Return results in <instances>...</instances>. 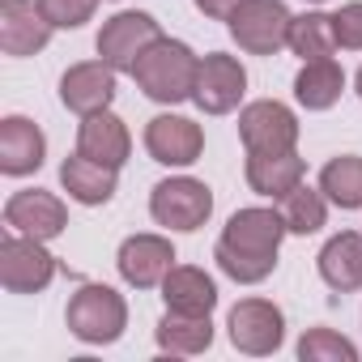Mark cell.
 <instances>
[{"mask_svg":"<svg viewBox=\"0 0 362 362\" xmlns=\"http://www.w3.org/2000/svg\"><path fill=\"white\" fill-rule=\"evenodd\" d=\"M162 298H166V311H188V315H209L214 303H218V286L209 273L201 269H188V264H175L166 277H162Z\"/></svg>","mask_w":362,"mask_h":362,"instance_id":"19","label":"cell"},{"mask_svg":"<svg viewBox=\"0 0 362 362\" xmlns=\"http://www.w3.org/2000/svg\"><path fill=\"white\" fill-rule=\"evenodd\" d=\"M239 5H243V0H197V9L209 13V18H230Z\"/></svg>","mask_w":362,"mask_h":362,"instance_id":"30","label":"cell"},{"mask_svg":"<svg viewBox=\"0 0 362 362\" xmlns=\"http://www.w3.org/2000/svg\"><path fill=\"white\" fill-rule=\"evenodd\" d=\"M60 179H64L69 197L81 201V205H107L111 192H115V166L94 162V158H86V153L69 158V162L60 166Z\"/></svg>","mask_w":362,"mask_h":362,"instance_id":"20","label":"cell"},{"mask_svg":"<svg viewBox=\"0 0 362 362\" xmlns=\"http://www.w3.org/2000/svg\"><path fill=\"white\" fill-rule=\"evenodd\" d=\"M286 235V218L273 209H239L222 239H218V264L235 281H264L277 264V247Z\"/></svg>","mask_w":362,"mask_h":362,"instance_id":"1","label":"cell"},{"mask_svg":"<svg viewBox=\"0 0 362 362\" xmlns=\"http://www.w3.org/2000/svg\"><path fill=\"white\" fill-rule=\"evenodd\" d=\"M239 136H243L247 153L294 149V141H298V119L290 115V107L264 98V103H252V107L239 115Z\"/></svg>","mask_w":362,"mask_h":362,"instance_id":"8","label":"cell"},{"mask_svg":"<svg viewBox=\"0 0 362 362\" xmlns=\"http://www.w3.org/2000/svg\"><path fill=\"white\" fill-rule=\"evenodd\" d=\"M320 192L341 209H362V158H332L320 175Z\"/></svg>","mask_w":362,"mask_h":362,"instance_id":"24","label":"cell"},{"mask_svg":"<svg viewBox=\"0 0 362 362\" xmlns=\"http://www.w3.org/2000/svg\"><path fill=\"white\" fill-rule=\"evenodd\" d=\"M290 26H294V18H290V9L281 0H243V5L230 13V35L252 56H273L277 47H286Z\"/></svg>","mask_w":362,"mask_h":362,"instance_id":"4","label":"cell"},{"mask_svg":"<svg viewBox=\"0 0 362 362\" xmlns=\"http://www.w3.org/2000/svg\"><path fill=\"white\" fill-rule=\"evenodd\" d=\"M214 209V197L197 179H166L149 197V214L170 230H197Z\"/></svg>","mask_w":362,"mask_h":362,"instance_id":"6","label":"cell"},{"mask_svg":"<svg viewBox=\"0 0 362 362\" xmlns=\"http://www.w3.org/2000/svg\"><path fill=\"white\" fill-rule=\"evenodd\" d=\"M153 39H162V35H158V22H153L149 13H119V18H111V22L103 26V35H98V56H103L111 69H128V73H132V64L141 60V52H145Z\"/></svg>","mask_w":362,"mask_h":362,"instance_id":"10","label":"cell"},{"mask_svg":"<svg viewBox=\"0 0 362 362\" xmlns=\"http://www.w3.org/2000/svg\"><path fill=\"white\" fill-rule=\"evenodd\" d=\"M286 337V320L273 303L264 298H243L235 311H230V341L243 349V354H273Z\"/></svg>","mask_w":362,"mask_h":362,"instance_id":"11","label":"cell"},{"mask_svg":"<svg viewBox=\"0 0 362 362\" xmlns=\"http://www.w3.org/2000/svg\"><path fill=\"white\" fill-rule=\"evenodd\" d=\"M345 90V73L332 64V60H307L298 81H294V94L307 111H328Z\"/></svg>","mask_w":362,"mask_h":362,"instance_id":"22","label":"cell"},{"mask_svg":"<svg viewBox=\"0 0 362 362\" xmlns=\"http://www.w3.org/2000/svg\"><path fill=\"white\" fill-rule=\"evenodd\" d=\"M358 94H362V69H358Z\"/></svg>","mask_w":362,"mask_h":362,"instance_id":"31","label":"cell"},{"mask_svg":"<svg viewBox=\"0 0 362 362\" xmlns=\"http://www.w3.org/2000/svg\"><path fill=\"white\" fill-rule=\"evenodd\" d=\"M197 73H201V60L192 56V47L175 43V39H153L141 52V60L132 64L136 86L149 98H158V103H184V98H192Z\"/></svg>","mask_w":362,"mask_h":362,"instance_id":"2","label":"cell"},{"mask_svg":"<svg viewBox=\"0 0 362 362\" xmlns=\"http://www.w3.org/2000/svg\"><path fill=\"white\" fill-rule=\"evenodd\" d=\"M303 179V158L294 149H264V153H247V184L260 197L281 201L286 192L298 188Z\"/></svg>","mask_w":362,"mask_h":362,"instance_id":"16","label":"cell"},{"mask_svg":"<svg viewBox=\"0 0 362 362\" xmlns=\"http://www.w3.org/2000/svg\"><path fill=\"white\" fill-rule=\"evenodd\" d=\"M281 218H286V230L294 235H311L324 226V197L311 192V188H294L281 197Z\"/></svg>","mask_w":362,"mask_h":362,"instance_id":"26","label":"cell"},{"mask_svg":"<svg viewBox=\"0 0 362 362\" xmlns=\"http://www.w3.org/2000/svg\"><path fill=\"white\" fill-rule=\"evenodd\" d=\"M332 30H337V47L358 52V47H362V5H345V9L332 18Z\"/></svg>","mask_w":362,"mask_h":362,"instance_id":"29","label":"cell"},{"mask_svg":"<svg viewBox=\"0 0 362 362\" xmlns=\"http://www.w3.org/2000/svg\"><path fill=\"white\" fill-rule=\"evenodd\" d=\"M39 9H43V18H47L52 26H60V30H73V26L90 22V13H94V0H39Z\"/></svg>","mask_w":362,"mask_h":362,"instance_id":"28","label":"cell"},{"mask_svg":"<svg viewBox=\"0 0 362 362\" xmlns=\"http://www.w3.org/2000/svg\"><path fill=\"white\" fill-rule=\"evenodd\" d=\"M56 277V260L43 252V239H30V235H9L0 243V281L13 294H35L43 290L47 281Z\"/></svg>","mask_w":362,"mask_h":362,"instance_id":"5","label":"cell"},{"mask_svg":"<svg viewBox=\"0 0 362 362\" xmlns=\"http://www.w3.org/2000/svg\"><path fill=\"white\" fill-rule=\"evenodd\" d=\"M290 47H294L303 60H328V56L337 52L332 18H324V13H303V18H294V26H290Z\"/></svg>","mask_w":362,"mask_h":362,"instance_id":"25","label":"cell"},{"mask_svg":"<svg viewBox=\"0 0 362 362\" xmlns=\"http://www.w3.org/2000/svg\"><path fill=\"white\" fill-rule=\"evenodd\" d=\"M5 222L18 230V235H30V239H56L64 226H69V214H64V205L52 197V192H39V188H30V192H18L9 205H5Z\"/></svg>","mask_w":362,"mask_h":362,"instance_id":"13","label":"cell"},{"mask_svg":"<svg viewBox=\"0 0 362 362\" xmlns=\"http://www.w3.org/2000/svg\"><path fill=\"white\" fill-rule=\"evenodd\" d=\"M243 86H247V73L239 69V60L214 52V56L201 60V73H197V90H192V98H197L201 111H209V115H226V111L239 107Z\"/></svg>","mask_w":362,"mask_h":362,"instance_id":"7","label":"cell"},{"mask_svg":"<svg viewBox=\"0 0 362 362\" xmlns=\"http://www.w3.org/2000/svg\"><path fill=\"white\" fill-rule=\"evenodd\" d=\"M52 39V22L35 0H0V47L5 56H35Z\"/></svg>","mask_w":362,"mask_h":362,"instance_id":"12","label":"cell"},{"mask_svg":"<svg viewBox=\"0 0 362 362\" xmlns=\"http://www.w3.org/2000/svg\"><path fill=\"white\" fill-rule=\"evenodd\" d=\"M128 324V307L111 286H81L69 298V328L73 337L90 341V345H107L124 332Z\"/></svg>","mask_w":362,"mask_h":362,"instance_id":"3","label":"cell"},{"mask_svg":"<svg viewBox=\"0 0 362 362\" xmlns=\"http://www.w3.org/2000/svg\"><path fill=\"white\" fill-rule=\"evenodd\" d=\"M214 341V324L209 315H188V311H166V320L158 324V345L170 354H201Z\"/></svg>","mask_w":362,"mask_h":362,"instance_id":"23","label":"cell"},{"mask_svg":"<svg viewBox=\"0 0 362 362\" xmlns=\"http://www.w3.org/2000/svg\"><path fill=\"white\" fill-rule=\"evenodd\" d=\"M128 149H132V141H128V128H124L119 115H111V111L86 115L81 136H77V153H86V158L107 162V166L119 170V166L128 162Z\"/></svg>","mask_w":362,"mask_h":362,"instance_id":"17","label":"cell"},{"mask_svg":"<svg viewBox=\"0 0 362 362\" xmlns=\"http://www.w3.org/2000/svg\"><path fill=\"white\" fill-rule=\"evenodd\" d=\"M320 277L332 290H358L362 286V235L345 230L324 243L320 252Z\"/></svg>","mask_w":362,"mask_h":362,"instance_id":"21","label":"cell"},{"mask_svg":"<svg viewBox=\"0 0 362 362\" xmlns=\"http://www.w3.org/2000/svg\"><path fill=\"white\" fill-rule=\"evenodd\" d=\"M145 149H149L153 162H162V166H188V162L201 158L205 132H201V124H192V119H184V115H158V119H149V128H145Z\"/></svg>","mask_w":362,"mask_h":362,"instance_id":"9","label":"cell"},{"mask_svg":"<svg viewBox=\"0 0 362 362\" xmlns=\"http://www.w3.org/2000/svg\"><path fill=\"white\" fill-rule=\"evenodd\" d=\"M175 252H170V243L166 239H158V235H132L124 247H119V273H124V281H132L136 290H149V286H158L175 264Z\"/></svg>","mask_w":362,"mask_h":362,"instance_id":"15","label":"cell"},{"mask_svg":"<svg viewBox=\"0 0 362 362\" xmlns=\"http://www.w3.org/2000/svg\"><path fill=\"white\" fill-rule=\"evenodd\" d=\"M60 98L69 111L77 115H94V111H107V103L115 98V69L107 60H94V64H77L64 73L60 81Z\"/></svg>","mask_w":362,"mask_h":362,"instance_id":"14","label":"cell"},{"mask_svg":"<svg viewBox=\"0 0 362 362\" xmlns=\"http://www.w3.org/2000/svg\"><path fill=\"white\" fill-rule=\"evenodd\" d=\"M298 358L303 362H324V358H332V362H354L358 358V349L345 341V337H337V332H328V328H311L303 341H298Z\"/></svg>","mask_w":362,"mask_h":362,"instance_id":"27","label":"cell"},{"mask_svg":"<svg viewBox=\"0 0 362 362\" xmlns=\"http://www.w3.org/2000/svg\"><path fill=\"white\" fill-rule=\"evenodd\" d=\"M43 149H47V141H43V132L30 119L9 115L5 124H0V170H5V175L39 170L43 166Z\"/></svg>","mask_w":362,"mask_h":362,"instance_id":"18","label":"cell"}]
</instances>
